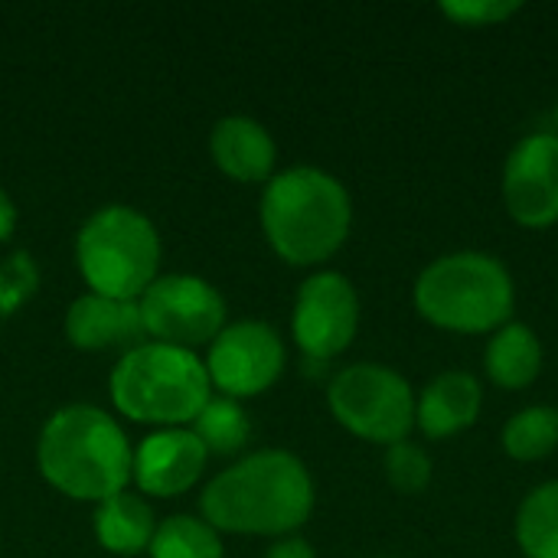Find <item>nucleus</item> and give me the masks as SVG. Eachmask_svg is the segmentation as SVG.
<instances>
[{"instance_id":"nucleus-18","label":"nucleus","mask_w":558,"mask_h":558,"mask_svg":"<svg viewBox=\"0 0 558 558\" xmlns=\"http://www.w3.org/2000/svg\"><path fill=\"white\" fill-rule=\"evenodd\" d=\"M517 543L526 558H558V481H546L523 497Z\"/></svg>"},{"instance_id":"nucleus-20","label":"nucleus","mask_w":558,"mask_h":558,"mask_svg":"<svg viewBox=\"0 0 558 558\" xmlns=\"http://www.w3.org/2000/svg\"><path fill=\"white\" fill-rule=\"evenodd\" d=\"M500 445L513 461H543L558 448V409L526 405L500 432Z\"/></svg>"},{"instance_id":"nucleus-14","label":"nucleus","mask_w":558,"mask_h":558,"mask_svg":"<svg viewBox=\"0 0 558 558\" xmlns=\"http://www.w3.org/2000/svg\"><path fill=\"white\" fill-rule=\"evenodd\" d=\"M216 167L239 183H268L275 177L278 144L268 128L248 114H226L209 131Z\"/></svg>"},{"instance_id":"nucleus-17","label":"nucleus","mask_w":558,"mask_h":558,"mask_svg":"<svg viewBox=\"0 0 558 558\" xmlns=\"http://www.w3.org/2000/svg\"><path fill=\"white\" fill-rule=\"evenodd\" d=\"M484 369L494 386L500 389H526L539 379L543 373V343L533 327L526 324H504L494 330L487 350H484Z\"/></svg>"},{"instance_id":"nucleus-10","label":"nucleus","mask_w":558,"mask_h":558,"mask_svg":"<svg viewBox=\"0 0 558 558\" xmlns=\"http://www.w3.org/2000/svg\"><path fill=\"white\" fill-rule=\"evenodd\" d=\"M360 294L340 271H314L294 298L291 333L307 360H333L356 340Z\"/></svg>"},{"instance_id":"nucleus-12","label":"nucleus","mask_w":558,"mask_h":558,"mask_svg":"<svg viewBox=\"0 0 558 558\" xmlns=\"http://www.w3.org/2000/svg\"><path fill=\"white\" fill-rule=\"evenodd\" d=\"M209 451L190 428H157L134 448L131 481L147 497H180L206 471Z\"/></svg>"},{"instance_id":"nucleus-5","label":"nucleus","mask_w":558,"mask_h":558,"mask_svg":"<svg viewBox=\"0 0 558 558\" xmlns=\"http://www.w3.org/2000/svg\"><path fill=\"white\" fill-rule=\"evenodd\" d=\"M415 311L448 333H494L510 324L517 284L510 268L487 252H451L435 258L415 281Z\"/></svg>"},{"instance_id":"nucleus-2","label":"nucleus","mask_w":558,"mask_h":558,"mask_svg":"<svg viewBox=\"0 0 558 558\" xmlns=\"http://www.w3.org/2000/svg\"><path fill=\"white\" fill-rule=\"evenodd\" d=\"M36 464L46 484L85 504H101L131 484L134 451L124 428L98 405L52 412L36 441Z\"/></svg>"},{"instance_id":"nucleus-27","label":"nucleus","mask_w":558,"mask_h":558,"mask_svg":"<svg viewBox=\"0 0 558 558\" xmlns=\"http://www.w3.org/2000/svg\"><path fill=\"white\" fill-rule=\"evenodd\" d=\"M556 124H558V105H556Z\"/></svg>"},{"instance_id":"nucleus-26","label":"nucleus","mask_w":558,"mask_h":558,"mask_svg":"<svg viewBox=\"0 0 558 558\" xmlns=\"http://www.w3.org/2000/svg\"><path fill=\"white\" fill-rule=\"evenodd\" d=\"M13 232H16V206L10 193L0 186V239H10Z\"/></svg>"},{"instance_id":"nucleus-9","label":"nucleus","mask_w":558,"mask_h":558,"mask_svg":"<svg viewBox=\"0 0 558 558\" xmlns=\"http://www.w3.org/2000/svg\"><path fill=\"white\" fill-rule=\"evenodd\" d=\"M209 386L229 399H252L268 392L284 373V340L265 320H235L219 330L203 360Z\"/></svg>"},{"instance_id":"nucleus-15","label":"nucleus","mask_w":558,"mask_h":558,"mask_svg":"<svg viewBox=\"0 0 558 558\" xmlns=\"http://www.w3.org/2000/svg\"><path fill=\"white\" fill-rule=\"evenodd\" d=\"M484 409V389L477 376L451 369L435 376L415 399V425L425 438L441 441L468 432Z\"/></svg>"},{"instance_id":"nucleus-25","label":"nucleus","mask_w":558,"mask_h":558,"mask_svg":"<svg viewBox=\"0 0 558 558\" xmlns=\"http://www.w3.org/2000/svg\"><path fill=\"white\" fill-rule=\"evenodd\" d=\"M265 558H317L314 546L301 536H281L268 546Z\"/></svg>"},{"instance_id":"nucleus-19","label":"nucleus","mask_w":558,"mask_h":558,"mask_svg":"<svg viewBox=\"0 0 558 558\" xmlns=\"http://www.w3.org/2000/svg\"><path fill=\"white\" fill-rule=\"evenodd\" d=\"M190 432L199 438V445L209 454H235L248 445L252 422H248V412L242 409V402H235L229 396H209V402L193 418Z\"/></svg>"},{"instance_id":"nucleus-24","label":"nucleus","mask_w":558,"mask_h":558,"mask_svg":"<svg viewBox=\"0 0 558 558\" xmlns=\"http://www.w3.org/2000/svg\"><path fill=\"white\" fill-rule=\"evenodd\" d=\"M523 10V3H510V0H468V3H441V13L458 23V26H468V29H477V26H497L510 16H517Z\"/></svg>"},{"instance_id":"nucleus-28","label":"nucleus","mask_w":558,"mask_h":558,"mask_svg":"<svg viewBox=\"0 0 558 558\" xmlns=\"http://www.w3.org/2000/svg\"><path fill=\"white\" fill-rule=\"evenodd\" d=\"M379 558H392V556H379Z\"/></svg>"},{"instance_id":"nucleus-11","label":"nucleus","mask_w":558,"mask_h":558,"mask_svg":"<svg viewBox=\"0 0 558 558\" xmlns=\"http://www.w3.org/2000/svg\"><path fill=\"white\" fill-rule=\"evenodd\" d=\"M500 193L510 219L523 229H549L558 222V134L523 137L504 160Z\"/></svg>"},{"instance_id":"nucleus-13","label":"nucleus","mask_w":558,"mask_h":558,"mask_svg":"<svg viewBox=\"0 0 558 558\" xmlns=\"http://www.w3.org/2000/svg\"><path fill=\"white\" fill-rule=\"evenodd\" d=\"M65 337L78 350H131L144 343L137 301L78 294L65 311Z\"/></svg>"},{"instance_id":"nucleus-23","label":"nucleus","mask_w":558,"mask_h":558,"mask_svg":"<svg viewBox=\"0 0 558 558\" xmlns=\"http://www.w3.org/2000/svg\"><path fill=\"white\" fill-rule=\"evenodd\" d=\"M39 288V268L29 252H13L0 262V317L16 314Z\"/></svg>"},{"instance_id":"nucleus-3","label":"nucleus","mask_w":558,"mask_h":558,"mask_svg":"<svg viewBox=\"0 0 558 558\" xmlns=\"http://www.w3.org/2000/svg\"><path fill=\"white\" fill-rule=\"evenodd\" d=\"M262 229L288 265L307 268L333 258L353 226L347 186L320 167H288L265 183Z\"/></svg>"},{"instance_id":"nucleus-1","label":"nucleus","mask_w":558,"mask_h":558,"mask_svg":"<svg viewBox=\"0 0 558 558\" xmlns=\"http://www.w3.org/2000/svg\"><path fill=\"white\" fill-rule=\"evenodd\" d=\"M199 513L216 533L294 536L314 513V481L298 454L265 448L219 471L199 494Z\"/></svg>"},{"instance_id":"nucleus-4","label":"nucleus","mask_w":558,"mask_h":558,"mask_svg":"<svg viewBox=\"0 0 558 558\" xmlns=\"http://www.w3.org/2000/svg\"><path fill=\"white\" fill-rule=\"evenodd\" d=\"M114 409L141 425L186 428L209 402V373L193 350L144 340L121 353L111 369Z\"/></svg>"},{"instance_id":"nucleus-6","label":"nucleus","mask_w":558,"mask_h":558,"mask_svg":"<svg viewBox=\"0 0 558 558\" xmlns=\"http://www.w3.org/2000/svg\"><path fill=\"white\" fill-rule=\"evenodd\" d=\"M75 262L92 294L137 301L157 281L160 232L134 206H101L78 229Z\"/></svg>"},{"instance_id":"nucleus-22","label":"nucleus","mask_w":558,"mask_h":558,"mask_svg":"<svg viewBox=\"0 0 558 558\" xmlns=\"http://www.w3.org/2000/svg\"><path fill=\"white\" fill-rule=\"evenodd\" d=\"M432 474H435V464L422 445H412L405 438V441L386 448V477L399 494H405V497L422 494L432 484Z\"/></svg>"},{"instance_id":"nucleus-8","label":"nucleus","mask_w":558,"mask_h":558,"mask_svg":"<svg viewBox=\"0 0 558 558\" xmlns=\"http://www.w3.org/2000/svg\"><path fill=\"white\" fill-rule=\"evenodd\" d=\"M137 311L144 337L193 353L209 347L226 327V298L196 275H157L137 298Z\"/></svg>"},{"instance_id":"nucleus-21","label":"nucleus","mask_w":558,"mask_h":558,"mask_svg":"<svg viewBox=\"0 0 558 558\" xmlns=\"http://www.w3.org/2000/svg\"><path fill=\"white\" fill-rule=\"evenodd\" d=\"M150 558H222V539L203 517H167L150 539Z\"/></svg>"},{"instance_id":"nucleus-7","label":"nucleus","mask_w":558,"mask_h":558,"mask_svg":"<svg viewBox=\"0 0 558 558\" xmlns=\"http://www.w3.org/2000/svg\"><path fill=\"white\" fill-rule=\"evenodd\" d=\"M330 415L356 438L399 445L415 428V392L402 373L383 363H353L327 386Z\"/></svg>"},{"instance_id":"nucleus-16","label":"nucleus","mask_w":558,"mask_h":558,"mask_svg":"<svg viewBox=\"0 0 558 558\" xmlns=\"http://www.w3.org/2000/svg\"><path fill=\"white\" fill-rule=\"evenodd\" d=\"M157 533V517L141 494L121 490L95 504V539L114 556H141L150 549Z\"/></svg>"}]
</instances>
